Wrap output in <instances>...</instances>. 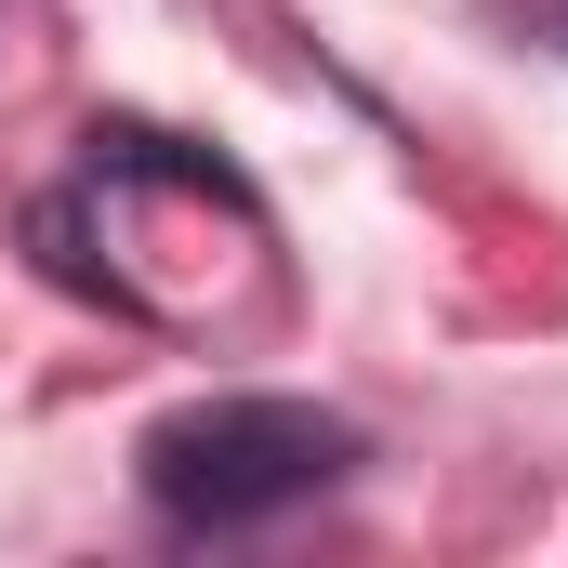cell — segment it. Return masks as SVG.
Masks as SVG:
<instances>
[{"label": "cell", "mask_w": 568, "mask_h": 568, "mask_svg": "<svg viewBox=\"0 0 568 568\" xmlns=\"http://www.w3.org/2000/svg\"><path fill=\"white\" fill-rule=\"evenodd\" d=\"M344 463H357V424L317 397H199L145 436V503L172 529H252V516L317 503Z\"/></svg>", "instance_id": "6da1fadb"}]
</instances>
